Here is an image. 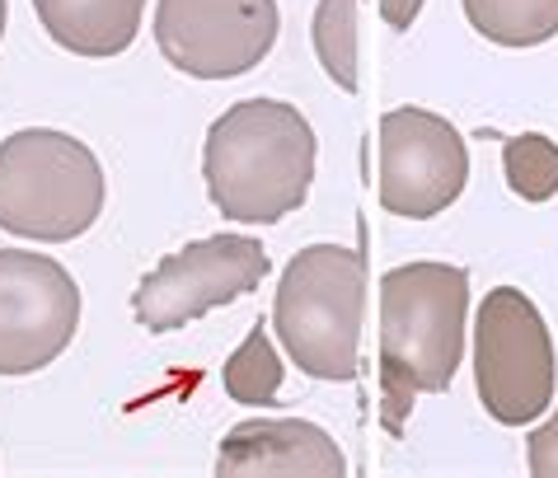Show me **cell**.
Here are the masks:
<instances>
[{"mask_svg": "<svg viewBox=\"0 0 558 478\" xmlns=\"http://www.w3.org/2000/svg\"><path fill=\"white\" fill-rule=\"evenodd\" d=\"M319 142L310 118L287 99H240L207 127L203 179L226 221L277 225L301 211L315 183Z\"/></svg>", "mask_w": 558, "mask_h": 478, "instance_id": "1", "label": "cell"}, {"mask_svg": "<svg viewBox=\"0 0 558 478\" xmlns=\"http://www.w3.org/2000/svg\"><path fill=\"white\" fill-rule=\"evenodd\" d=\"M470 272L456 263H404L380 277V404L404 431L417 394H441L464 361Z\"/></svg>", "mask_w": 558, "mask_h": 478, "instance_id": "2", "label": "cell"}, {"mask_svg": "<svg viewBox=\"0 0 558 478\" xmlns=\"http://www.w3.org/2000/svg\"><path fill=\"white\" fill-rule=\"evenodd\" d=\"M366 315V258L348 244H305L272 301V329L310 380L343 384L356 376Z\"/></svg>", "mask_w": 558, "mask_h": 478, "instance_id": "3", "label": "cell"}, {"mask_svg": "<svg viewBox=\"0 0 558 478\" xmlns=\"http://www.w3.org/2000/svg\"><path fill=\"white\" fill-rule=\"evenodd\" d=\"M99 156L71 132L24 127L0 142V230L34 244H71L104 216Z\"/></svg>", "mask_w": 558, "mask_h": 478, "instance_id": "4", "label": "cell"}, {"mask_svg": "<svg viewBox=\"0 0 558 478\" xmlns=\"http://www.w3.org/2000/svg\"><path fill=\"white\" fill-rule=\"evenodd\" d=\"M474 384L493 422L525 427L545 418L558 384L549 323L521 286H493L474 319Z\"/></svg>", "mask_w": 558, "mask_h": 478, "instance_id": "5", "label": "cell"}, {"mask_svg": "<svg viewBox=\"0 0 558 478\" xmlns=\"http://www.w3.org/2000/svg\"><path fill=\"white\" fill-rule=\"evenodd\" d=\"M272 272V258L250 235H207L160 258L132 291V315L150 333L189 329L221 305L250 296Z\"/></svg>", "mask_w": 558, "mask_h": 478, "instance_id": "6", "label": "cell"}, {"mask_svg": "<svg viewBox=\"0 0 558 478\" xmlns=\"http://www.w3.org/2000/svg\"><path fill=\"white\" fill-rule=\"evenodd\" d=\"M277 0H160L155 48L193 81H235L277 48Z\"/></svg>", "mask_w": 558, "mask_h": 478, "instance_id": "7", "label": "cell"}, {"mask_svg": "<svg viewBox=\"0 0 558 478\" xmlns=\"http://www.w3.org/2000/svg\"><path fill=\"white\" fill-rule=\"evenodd\" d=\"M81 286L48 254L0 249V376H38L75 343Z\"/></svg>", "mask_w": 558, "mask_h": 478, "instance_id": "8", "label": "cell"}, {"mask_svg": "<svg viewBox=\"0 0 558 478\" xmlns=\"http://www.w3.org/2000/svg\"><path fill=\"white\" fill-rule=\"evenodd\" d=\"M470 146L432 108H390L380 118V207L404 221H432L460 203Z\"/></svg>", "mask_w": 558, "mask_h": 478, "instance_id": "9", "label": "cell"}, {"mask_svg": "<svg viewBox=\"0 0 558 478\" xmlns=\"http://www.w3.org/2000/svg\"><path fill=\"white\" fill-rule=\"evenodd\" d=\"M216 474H282V478H343L348 459L319 422L305 418H244L226 431Z\"/></svg>", "mask_w": 558, "mask_h": 478, "instance_id": "10", "label": "cell"}, {"mask_svg": "<svg viewBox=\"0 0 558 478\" xmlns=\"http://www.w3.org/2000/svg\"><path fill=\"white\" fill-rule=\"evenodd\" d=\"M38 24L75 57H118L142 34L146 0H34Z\"/></svg>", "mask_w": 558, "mask_h": 478, "instance_id": "11", "label": "cell"}, {"mask_svg": "<svg viewBox=\"0 0 558 478\" xmlns=\"http://www.w3.org/2000/svg\"><path fill=\"white\" fill-rule=\"evenodd\" d=\"M478 38L498 48H539L558 38V0H460Z\"/></svg>", "mask_w": 558, "mask_h": 478, "instance_id": "12", "label": "cell"}, {"mask_svg": "<svg viewBox=\"0 0 558 478\" xmlns=\"http://www.w3.org/2000/svg\"><path fill=\"white\" fill-rule=\"evenodd\" d=\"M221 384L235 404H250V408L277 404V394H282V357H277V347H272V338L263 323H254L250 338L226 357Z\"/></svg>", "mask_w": 558, "mask_h": 478, "instance_id": "13", "label": "cell"}, {"mask_svg": "<svg viewBox=\"0 0 558 478\" xmlns=\"http://www.w3.org/2000/svg\"><path fill=\"white\" fill-rule=\"evenodd\" d=\"M356 5L362 0H319L310 24L319 66L343 95H356Z\"/></svg>", "mask_w": 558, "mask_h": 478, "instance_id": "14", "label": "cell"}, {"mask_svg": "<svg viewBox=\"0 0 558 478\" xmlns=\"http://www.w3.org/2000/svg\"><path fill=\"white\" fill-rule=\"evenodd\" d=\"M502 174L521 203H549L558 197V142L545 132L502 136Z\"/></svg>", "mask_w": 558, "mask_h": 478, "instance_id": "15", "label": "cell"}, {"mask_svg": "<svg viewBox=\"0 0 558 478\" xmlns=\"http://www.w3.org/2000/svg\"><path fill=\"white\" fill-rule=\"evenodd\" d=\"M549 422L525 437V469L535 478H558V404H549Z\"/></svg>", "mask_w": 558, "mask_h": 478, "instance_id": "16", "label": "cell"}, {"mask_svg": "<svg viewBox=\"0 0 558 478\" xmlns=\"http://www.w3.org/2000/svg\"><path fill=\"white\" fill-rule=\"evenodd\" d=\"M427 0H380V20L390 28H413V20L423 14Z\"/></svg>", "mask_w": 558, "mask_h": 478, "instance_id": "17", "label": "cell"}, {"mask_svg": "<svg viewBox=\"0 0 558 478\" xmlns=\"http://www.w3.org/2000/svg\"><path fill=\"white\" fill-rule=\"evenodd\" d=\"M5 14H10V5H5V0H0V38H5Z\"/></svg>", "mask_w": 558, "mask_h": 478, "instance_id": "18", "label": "cell"}]
</instances>
